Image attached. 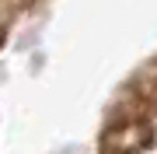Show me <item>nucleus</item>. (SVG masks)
Wrapping results in <instances>:
<instances>
[{
	"label": "nucleus",
	"mask_w": 157,
	"mask_h": 154,
	"mask_svg": "<svg viewBox=\"0 0 157 154\" xmlns=\"http://www.w3.org/2000/svg\"><path fill=\"white\" fill-rule=\"evenodd\" d=\"M157 133V63L143 70L115 102L101 130V154H140Z\"/></svg>",
	"instance_id": "1"
},
{
	"label": "nucleus",
	"mask_w": 157,
	"mask_h": 154,
	"mask_svg": "<svg viewBox=\"0 0 157 154\" xmlns=\"http://www.w3.org/2000/svg\"><path fill=\"white\" fill-rule=\"evenodd\" d=\"M32 0H0V35H4V28H7V21L21 11V7H28Z\"/></svg>",
	"instance_id": "2"
}]
</instances>
